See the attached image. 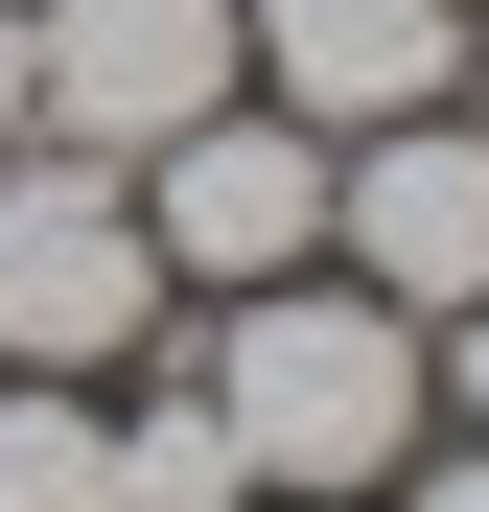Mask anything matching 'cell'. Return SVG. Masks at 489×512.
<instances>
[{"label":"cell","instance_id":"cell-6","mask_svg":"<svg viewBox=\"0 0 489 512\" xmlns=\"http://www.w3.org/2000/svg\"><path fill=\"white\" fill-rule=\"evenodd\" d=\"M443 47H466V0H233V70H280L303 140L443 117Z\"/></svg>","mask_w":489,"mask_h":512},{"label":"cell","instance_id":"cell-3","mask_svg":"<svg viewBox=\"0 0 489 512\" xmlns=\"http://www.w3.org/2000/svg\"><path fill=\"white\" fill-rule=\"evenodd\" d=\"M326 233H350V280H373L396 326L489 303V117H373V140H326Z\"/></svg>","mask_w":489,"mask_h":512},{"label":"cell","instance_id":"cell-8","mask_svg":"<svg viewBox=\"0 0 489 512\" xmlns=\"http://www.w3.org/2000/svg\"><path fill=\"white\" fill-rule=\"evenodd\" d=\"M0 512H117V419L70 396V373L0 396Z\"/></svg>","mask_w":489,"mask_h":512},{"label":"cell","instance_id":"cell-12","mask_svg":"<svg viewBox=\"0 0 489 512\" xmlns=\"http://www.w3.org/2000/svg\"><path fill=\"white\" fill-rule=\"evenodd\" d=\"M257 512H350V489H257Z\"/></svg>","mask_w":489,"mask_h":512},{"label":"cell","instance_id":"cell-1","mask_svg":"<svg viewBox=\"0 0 489 512\" xmlns=\"http://www.w3.org/2000/svg\"><path fill=\"white\" fill-rule=\"evenodd\" d=\"M187 373H210L257 489H396V443H420V326L373 280H233V326Z\"/></svg>","mask_w":489,"mask_h":512},{"label":"cell","instance_id":"cell-4","mask_svg":"<svg viewBox=\"0 0 489 512\" xmlns=\"http://www.w3.org/2000/svg\"><path fill=\"white\" fill-rule=\"evenodd\" d=\"M24 70H47V140L140 163V140L233 117V0H24Z\"/></svg>","mask_w":489,"mask_h":512},{"label":"cell","instance_id":"cell-10","mask_svg":"<svg viewBox=\"0 0 489 512\" xmlns=\"http://www.w3.org/2000/svg\"><path fill=\"white\" fill-rule=\"evenodd\" d=\"M0 140H47V70H24V0H0Z\"/></svg>","mask_w":489,"mask_h":512},{"label":"cell","instance_id":"cell-7","mask_svg":"<svg viewBox=\"0 0 489 512\" xmlns=\"http://www.w3.org/2000/svg\"><path fill=\"white\" fill-rule=\"evenodd\" d=\"M117 512H257V466H233V419H210V373H163V396L117 419Z\"/></svg>","mask_w":489,"mask_h":512},{"label":"cell","instance_id":"cell-2","mask_svg":"<svg viewBox=\"0 0 489 512\" xmlns=\"http://www.w3.org/2000/svg\"><path fill=\"white\" fill-rule=\"evenodd\" d=\"M140 303H163L140 163L24 140V163H0V350H24V373H94V350H140Z\"/></svg>","mask_w":489,"mask_h":512},{"label":"cell","instance_id":"cell-11","mask_svg":"<svg viewBox=\"0 0 489 512\" xmlns=\"http://www.w3.org/2000/svg\"><path fill=\"white\" fill-rule=\"evenodd\" d=\"M420 512H489V443H466V466H443V489H420Z\"/></svg>","mask_w":489,"mask_h":512},{"label":"cell","instance_id":"cell-5","mask_svg":"<svg viewBox=\"0 0 489 512\" xmlns=\"http://www.w3.org/2000/svg\"><path fill=\"white\" fill-rule=\"evenodd\" d=\"M140 233H163V280H303L326 256V140L303 117H187V140H140Z\"/></svg>","mask_w":489,"mask_h":512},{"label":"cell","instance_id":"cell-9","mask_svg":"<svg viewBox=\"0 0 489 512\" xmlns=\"http://www.w3.org/2000/svg\"><path fill=\"white\" fill-rule=\"evenodd\" d=\"M420 396H466V443H489V303H443V326H420Z\"/></svg>","mask_w":489,"mask_h":512}]
</instances>
